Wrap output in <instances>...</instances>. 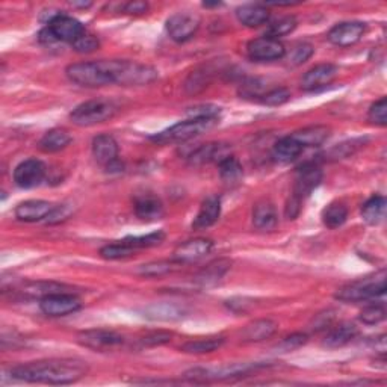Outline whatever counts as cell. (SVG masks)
<instances>
[{
  "instance_id": "1",
  "label": "cell",
  "mask_w": 387,
  "mask_h": 387,
  "mask_svg": "<svg viewBox=\"0 0 387 387\" xmlns=\"http://www.w3.org/2000/svg\"><path fill=\"white\" fill-rule=\"evenodd\" d=\"M88 372V365L77 359H52L18 365L9 374L14 380L44 384H72L82 380Z\"/></svg>"
},
{
  "instance_id": "2",
  "label": "cell",
  "mask_w": 387,
  "mask_h": 387,
  "mask_svg": "<svg viewBox=\"0 0 387 387\" xmlns=\"http://www.w3.org/2000/svg\"><path fill=\"white\" fill-rule=\"evenodd\" d=\"M105 70L111 79V84L123 86H141L155 82L157 72L153 67L129 59H106Z\"/></svg>"
},
{
  "instance_id": "3",
  "label": "cell",
  "mask_w": 387,
  "mask_h": 387,
  "mask_svg": "<svg viewBox=\"0 0 387 387\" xmlns=\"http://www.w3.org/2000/svg\"><path fill=\"white\" fill-rule=\"evenodd\" d=\"M386 292V271L375 273L374 275L363 277L353 283L345 284L336 294V299L343 303L366 301L380 296Z\"/></svg>"
},
{
  "instance_id": "4",
  "label": "cell",
  "mask_w": 387,
  "mask_h": 387,
  "mask_svg": "<svg viewBox=\"0 0 387 387\" xmlns=\"http://www.w3.org/2000/svg\"><path fill=\"white\" fill-rule=\"evenodd\" d=\"M265 363H232L224 365L220 368H195L188 371L185 376L192 381H224L232 379H240V376L248 375L253 371L265 368Z\"/></svg>"
},
{
  "instance_id": "5",
  "label": "cell",
  "mask_w": 387,
  "mask_h": 387,
  "mask_svg": "<svg viewBox=\"0 0 387 387\" xmlns=\"http://www.w3.org/2000/svg\"><path fill=\"white\" fill-rule=\"evenodd\" d=\"M115 112L117 106L112 102L103 100V98H96V100H88L76 106L70 114V120L76 126L89 127L111 120Z\"/></svg>"
},
{
  "instance_id": "6",
  "label": "cell",
  "mask_w": 387,
  "mask_h": 387,
  "mask_svg": "<svg viewBox=\"0 0 387 387\" xmlns=\"http://www.w3.org/2000/svg\"><path fill=\"white\" fill-rule=\"evenodd\" d=\"M218 124V120H202V118H190L186 122H181L171 126L166 131L155 135L152 140L159 144L168 143H183L190 141L192 138L206 133Z\"/></svg>"
},
{
  "instance_id": "7",
  "label": "cell",
  "mask_w": 387,
  "mask_h": 387,
  "mask_svg": "<svg viewBox=\"0 0 387 387\" xmlns=\"http://www.w3.org/2000/svg\"><path fill=\"white\" fill-rule=\"evenodd\" d=\"M67 77L79 86L85 88H100L105 85H111L103 61H88L76 63L67 67Z\"/></svg>"
},
{
  "instance_id": "8",
  "label": "cell",
  "mask_w": 387,
  "mask_h": 387,
  "mask_svg": "<svg viewBox=\"0 0 387 387\" xmlns=\"http://www.w3.org/2000/svg\"><path fill=\"white\" fill-rule=\"evenodd\" d=\"M85 34V27L76 18L64 14H56L44 31L39 34V38L44 43L64 41L73 44L76 39Z\"/></svg>"
},
{
  "instance_id": "9",
  "label": "cell",
  "mask_w": 387,
  "mask_h": 387,
  "mask_svg": "<svg viewBox=\"0 0 387 387\" xmlns=\"http://www.w3.org/2000/svg\"><path fill=\"white\" fill-rule=\"evenodd\" d=\"M247 53L256 63L279 61L286 56V48L282 41L271 37H261L248 43Z\"/></svg>"
},
{
  "instance_id": "10",
  "label": "cell",
  "mask_w": 387,
  "mask_h": 387,
  "mask_svg": "<svg viewBox=\"0 0 387 387\" xmlns=\"http://www.w3.org/2000/svg\"><path fill=\"white\" fill-rule=\"evenodd\" d=\"M77 342L82 346H85V348L103 353V351L114 350V348H117V346L123 345L124 337L112 330L96 329V330H86V332L79 333Z\"/></svg>"
},
{
  "instance_id": "11",
  "label": "cell",
  "mask_w": 387,
  "mask_h": 387,
  "mask_svg": "<svg viewBox=\"0 0 387 387\" xmlns=\"http://www.w3.org/2000/svg\"><path fill=\"white\" fill-rule=\"evenodd\" d=\"M200 27V18L192 13H176L166 20V31L176 43L191 39Z\"/></svg>"
},
{
  "instance_id": "12",
  "label": "cell",
  "mask_w": 387,
  "mask_h": 387,
  "mask_svg": "<svg viewBox=\"0 0 387 387\" xmlns=\"http://www.w3.org/2000/svg\"><path fill=\"white\" fill-rule=\"evenodd\" d=\"M39 309L47 316H65L81 309V300L73 294L56 292L39 300Z\"/></svg>"
},
{
  "instance_id": "13",
  "label": "cell",
  "mask_w": 387,
  "mask_h": 387,
  "mask_svg": "<svg viewBox=\"0 0 387 387\" xmlns=\"http://www.w3.org/2000/svg\"><path fill=\"white\" fill-rule=\"evenodd\" d=\"M46 177V166L38 159H27L14 170V182L23 190H31L38 186Z\"/></svg>"
},
{
  "instance_id": "14",
  "label": "cell",
  "mask_w": 387,
  "mask_h": 387,
  "mask_svg": "<svg viewBox=\"0 0 387 387\" xmlns=\"http://www.w3.org/2000/svg\"><path fill=\"white\" fill-rule=\"evenodd\" d=\"M322 182V171L321 168L315 164H304L295 177L294 194L296 198L303 202L306 197H309L320 183Z\"/></svg>"
},
{
  "instance_id": "15",
  "label": "cell",
  "mask_w": 387,
  "mask_h": 387,
  "mask_svg": "<svg viewBox=\"0 0 387 387\" xmlns=\"http://www.w3.org/2000/svg\"><path fill=\"white\" fill-rule=\"evenodd\" d=\"M366 25L362 22H343L336 25L329 32V41L337 47H351L362 39Z\"/></svg>"
},
{
  "instance_id": "16",
  "label": "cell",
  "mask_w": 387,
  "mask_h": 387,
  "mask_svg": "<svg viewBox=\"0 0 387 387\" xmlns=\"http://www.w3.org/2000/svg\"><path fill=\"white\" fill-rule=\"evenodd\" d=\"M214 248V242L204 237H195L190 240L176 248L173 254V261L177 263H191L202 259L206 254H209Z\"/></svg>"
},
{
  "instance_id": "17",
  "label": "cell",
  "mask_w": 387,
  "mask_h": 387,
  "mask_svg": "<svg viewBox=\"0 0 387 387\" xmlns=\"http://www.w3.org/2000/svg\"><path fill=\"white\" fill-rule=\"evenodd\" d=\"M337 76V67L333 64H320L310 68L303 76L301 86L304 91H317V89L329 86Z\"/></svg>"
},
{
  "instance_id": "18",
  "label": "cell",
  "mask_w": 387,
  "mask_h": 387,
  "mask_svg": "<svg viewBox=\"0 0 387 387\" xmlns=\"http://www.w3.org/2000/svg\"><path fill=\"white\" fill-rule=\"evenodd\" d=\"M53 207L55 206L44 200H27L20 203L15 207V216L20 221L37 223V221L46 220V218L53 211Z\"/></svg>"
},
{
  "instance_id": "19",
  "label": "cell",
  "mask_w": 387,
  "mask_h": 387,
  "mask_svg": "<svg viewBox=\"0 0 387 387\" xmlns=\"http://www.w3.org/2000/svg\"><path fill=\"white\" fill-rule=\"evenodd\" d=\"M93 156L97 164L103 165L105 168L112 162L118 161V144L111 135H97L93 140Z\"/></svg>"
},
{
  "instance_id": "20",
  "label": "cell",
  "mask_w": 387,
  "mask_h": 387,
  "mask_svg": "<svg viewBox=\"0 0 387 387\" xmlns=\"http://www.w3.org/2000/svg\"><path fill=\"white\" fill-rule=\"evenodd\" d=\"M221 215V202L218 197H209L203 202L200 211H198L192 223L194 230H203L214 225Z\"/></svg>"
},
{
  "instance_id": "21",
  "label": "cell",
  "mask_w": 387,
  "mask_h": 387,
  "mask_svg": "<svg viewBox=\"0 0 387 387\" xmlns=\"http://www.w3.org/2000/svg\"><path fill=\"white\" fill-rule=\"evenodd\" d=\"M236 17L247 27H259L270 20V9L261 4L244 5L236 9Z\"/></svg>"
},
{
  "instance_id": "22",
  "label": "cell",
  "mask_w": 387,
  "mask_h": 387,
  "mask_svg": "<svg viewBox=\"0 0 387 387\" xmlns=\"http://www.w3.org/2000/svg\"><path fill=\"white\" fill-rule=\"evenodd\" d=\"M277 332V322L271 320H256L245 325V329L241 332L242 342H262L270 339Z\"/></svg>"
},
{
  "instance_id": "23",
  "label": "cell",
  "mask_w": 387,
  "mask_h": 387,
  "mask_svg": "<svg viewBox=\"0 0 387 387\" xmlns=\"http://www.w3.org/2000/svg\"><path fill=\"white\" fill-rule=\"evenodd\" d=\"M357 334H359V330H357V327L354 324L343 322L327 333L322 345L329 350L342 348V346L348 345Z\"/></svg>"
},
{
  "instance_id": "24",
  "label": "cell",
  "mask_w": 387,
  "mask_h": 387,
  "mask_svg": "<svg viewBox=\"0 0 387 387\" xmlns=\"http://www.w3.org/2000/svg\"><path fill=\"white\" fill-rule=\"evenodd\" d=\"M277 223H279V216L273 203L261 202L257 203L253 211V224L257 230L261 232H273Z\"/></svg>"
},
{
  "instance_id": "25",
  "label": "cell",
  "mask_w": 387,
  "mask_h": 387,
  "mask_svg": "<svg viewBox=\"0 0 387 387\" xmlns=\"http://www.w3.org/2000/svg\"><path fill=\"white\" fill-rule=\"evenodd\" d=\"M164 206L153 195H143L135 202V215L143 221H157L164 216Z\"/></svg>"
},
{
  "instance_id": "26",
  "label": "cell",
  "mask_w": 387,
  "mask_h": 387,
  "mask_svg": "<svg viewBox=\"0 0 387 387\" xmlns=\"http://www.w3.org/2000/svg\"><path fill=\"white\" fill-rule=\"evenodd\" d=\"M232 268V262L227 259H218L212 263L207 265L204 270H202L198 273V275L195 277V282L203 286V287H209L216 284L220 282L223 277L229 273V270Z\"/></svg>"
},
{
  "instance_id": "27",
  "label": "cell",
  "mask_w": 387,
  "mask_h": 387,
  "mask_svg": "<svg viewBox=\"0 0 387 387\" xmlns=\"http://www.w3.org/2000/svg\"><path fill=\"white\" fill-rule=\"evenodd\" d=\"M303 152V145L291 136H284L273 148V159L279 164H289L295 161Z\"/></svg>"
},
{
  "instance_id": "28",
  "label": "cell",
  "mask_w": 387,
  "mask_h": 387,
  "mask_svg": "<svg viewBox=\"0 0 387 387\" xmlns=\"http://www.w3.org/2000/svg\"><path fill=\"white\" fill-rule=\"evenodd\" d=\"M299 141L303 148L304 147H320L322 145L330 136V127L327 126H310L304 127L301 131L292 135Z\"/></svg>"
},
{
  "instance_id": "29",
  "label": "cell",
  "mask_w": 387,
  "mask_h": 387,
  "mask_svg": "<svg viewBox=\"0 0 387 387\" xmlns=\"http://www.w3.org/2000/svg\"><path fill=\"white\" fill-rule=\"evenodd\" d=\"M72 143V136L64 129H52L48 131L39 141V148L44 153H56L61 152Z\"/></svg>"
},
{
  "instance_id": "30",
  "label": "cell",
  "mask_w": 387,
  "mask_h": 387,
  "mask_svg": "<svg viewBox=\"0 0 387 387\" xmlns=\"http://www.w3.org/2000/svg\"><path fill=\"white\" fill-rule=\"evenodd\" d=\"M386 198L383 195H374L362 207V218L369 225H379L386 218Z\"/></svg>"
},
{
  "instance_id": "31",
  "label": "cell",
  "mask_w": 387,
  "mask_h": 387,
  "mask_svg": "<svg viewBox=\"0 0 387 387\" xmlns=\"http://www.w3.org/2000/svg\"><path fill=\"white\" fill-rule=\"evenodd\" d=\"M218 170H220L221 181L227 186H236L242 182V176H244L242 166L240 161L233 156L224 157L223 161L218 164Z\"/></svg>"
},
{
  "instance_id": "32",
  "label": "cell",
  "mask_w": 387,
  "mask_h": 387,
  "mask_svg": "<svg viewBox=\"0 0 387 387\" xmlns=\"http://www.w3.org/2000/svg\"><path fill=\"white\" fill-rule=\"evenodd\" d=\"M227 156H230V155L224 153V147L221 144H204V145L198 147L197 150H194V153L190 157V161L194 165H203V164L214 162V161L220 164L223 159Z\"/></svg>"
},
{
  "instance_id": "33",
  "label": "cell",
  "mask_w": 387,
  "mask_h": 387,
  "mask_svg": "<svg viewBox=\"0 0 387 387\" xmlns=\"http://www.w3.org/2000/svg\"><path fill=\"white\" fill-rule=\"evenodd\" d=\"M223 336H212V337H200L182 345V351L188 354H207L220 350L224 343Z\"/></svg>"
},
{
  "instance_id": "34",
  "label": "cell",
  "mask_w": 387,
  "mask_h": 387,
  "mask_svg": "<svg viewBox=\"0 0 387 387\" xmlns=\"http://www.w3.org/2000/svg\"><path fill=\"white\" fill-rule=\"evenodd\" d=\"M346 218H348V207L339 202L329 204L322 212V221L329 229L341 227L346 221Z\"/></svg>"
},
{
  "instance_id": "35",
  "label": "cell",
  "mask_w": 387,
  "mask_h": 387,
  "mask_svg": "<svg viewBox=\"0 0 387 387\" xmlns=\"http://www.w3.org/2000/svg\"><path fill=\"white\" fill-rule=\"evenodd\" d=\"M296 25H299V22H296V18L294 15H284L274 20V22L268 26L266 34L268 37L279 39L280 37L289 35L291 32H294Z\"/></svg>"
},
{
  "instance_id": "36",
  "label": "cell",
  "mask_w": 387,
  "mask_h": 387,
  "mask_svg": "<svg viewBox=\"0 0 387 387\" xmlns=\"http://www.w3.org/2000/svg\"><path fill=\"white\" fill-rule=\"evenodd\" d=\"M135 251L136 250L132 245H129L126 241H120V242H114L103 247L100 250V256L107 261H118V259L131 257Z\"/></svg>"
},
{
  "instance_id": "37",
  "label": "cell",
  "mask_w": 387,
  "mask_h": 387,
  "mask_svg": "<svg viewBox=\"0 0 387 387\" xmlns=\"http://www.w3.org/2000/svg\"><path fill=\"white\" fill-rule=\"evenodd\" d=\"M165 240V233L164 232H155L147 236H135V237H126V242L129 245H132L135 250H140V248H150L156 247L159 244H162Z\"/></svg>"
},
{
  "instance_id": "38",
  "label": "cell",
  "mask_w": 387,
  "mask_h": 387,
  "mask_svg": "<svg viewBox=\"0 0 387 387\" xmlns=\"http://www.w3.org/2000/svg\"><path fill=\"white\" fill-rule=\"evenodd\" d=\"M289 98H291L289 89L280 86V88H274V89H270V91H266L261 97V102L266 106H282L289 102Z\"/></svg>"
},
{
  "instance_id": "39",
  "label": "cell",
  "mask_w": 387,
  "mask_h": 387,
  "mask_svg": "<svg viewBox=\"0 0 387 387\" xmlns=\"http://www.w3.org/2000/svg\"><path fill=\"white\" fill-rule=\"evenodd\" d=\"M177 262H170V261H159V262H152L143 265L140 268V274L143 277H162L168 273L173 271V265Z\"/></svg>"
},
{
  "instance_id": "40",
  "label": "cell",
  "mask_w": 387,
  "mask_h": 387,
  "mask_svg": "<svg viewBox=\"0 0 387 387\" xmlns=\"http://www.w3.org/2000/svg\"><path fill=\"white\" fill-rule=\"evenodd\" d=\"M386 320V309L383 304H372L360 312V321L366 325H376Z\"/></svg>"
},
{
  "instance_id": "41",
  "label": "cell",
  "mask_w": 387,
  "mask_h": 387,
  "mask_svg": "<svg viewBox=\"0 0 387 387\" xmlns=\"http://www.w3.org/2000/svg\"><path fill=\"white\" fill-rule=\"evenodd\" d=\"M147 313H148L147 316L152 317V320H164V321L177 320V317L182 316V310H178L177 307L168 306V304L153 306V307H150V309L147 310Z\"/></svg>"
},
{
  "instance_id": "42",
  "label": "cell",
  "mask_w": 387,
  "mask_h": 387,
  "mask_svg": "<svg viewBox=\"0 0 387 387\" xmlns=\"http://www.w3.org/2000/svg\"><path fill=\"white\" fill-rule=\"evenodd\" d=\"M307 343V334L304 333H294L291 336L284 337V339L275 345L277 353H291L301 348L303 345Z\"/></svg>"
},
{
  "instance_id": "43",
  "label": "cell",
  "mask_w": 387,
  "mask_h": 387,
  "mask_svg": "<svg viewBox=\"0 0 387 387\" xmlns=\"http://www.w3.org/2000/svg\"><path fill=\"white\" fill-rule=\"evenodd\" d=\"M190 118H202V120H220L221 109L214 105H198L186 112Z\"/></svg>"
},
{
  "instance_id": "44",
  "label": "cell",
  "mask_w": 387,
  "mask_h": 387,
  "mask_svg": "<svg viewBox=\"0 0 387 387\" xmlns=\"http://www.w3.org/2000/svg\"><path fill=\"white\" fill-rule=\"evenodd\" d=\"M369 122L375 126H381L384 127L387 124V98L381 97L379 102H375L368 114Z\"/></svg>"
},
{
  "instance_id": "45",
  "label": "cell",
  "mask_w": 387,
  "mask_h": 387,
  "mask_svg": "<svg viewBox=\"0 0 387 387\" xmlns=\"http://www.w3.org/2000/svg\"><path fill=\"white\" fill-rule=\"evenodd\" d=\"M312 55H313V47L307 43H300L291 48L287 58H289V63L292 65H301L307 61V59H310Z\"/></svg>"
},
{
  "instance_id": "46",
  "label": "cell",
  "mask_w": 387,
  "mask_h": 387,
  "mask_svg": "<svg viewBox=\"0 0 387 387\" xmlns=\"http://www.w3.org/2000/svg\"><path fill=\"white\" fill-rule=\"evenodd\" d=\"M72 46H73V48H74V51L77 53H84L85 55V53L96 52L97 48H98V46H100V43H98V39L94 35L85 32L84 35L79 37Z\"/></svg>"
},
{
  "instance_id": "47",
  "label": "cell",
  "mask_w": 387,
  "mask_h": 387,
  "mask_svg": "<svg viewBox=\"0 0 387 387\" xmlns=\"http://www.w3.org/2000/svg\"><path fill=\"white\" fill-rule=\"evenodd\" d=\"M263 82L259 81V79H250V81H247L241 89H240V94L244 97V98H253V97H262L265 93H263Z\"/></svg>"
},
{
  "instance_id": "48",
  "label": "cell",
  "mask_w": 387,
  "mask_h": 387,
  "mask_svg": "<svg viewBox=\"0 0 387 387\" xmlns=\"http://www.w3.org/2000/svg\"><path fill=\"white\" fill-rule=\"evenodd\" d=\"M170 341H171V333L157 332V333L145 336L144 339H143V345L156 346V345H162V343H166V342H170Z\"/></svg>"
},
{
  "instance_id": "49",
  "label": "cell",
  "mask_w": 387,
  "mask_h": 387,
  "mask_svg": "<svg viewBox=\"0 0 387 387\" xmlns=\"http://www.w3.org/2000/svg\"><path fill=\"white\" fill-rule=\"evenodd\" d=\"M68 215H70V211H68L67 206H55L51 215L46 218V221L51 224H56V223H61V221L67 220Z\"/></svg>"
},
{
  "instance_id": "50",
  "label": "cell",
  "mask_w": 387,
  "mask_h": 387,
  "mask_svg": "<svg viewBox=\"0 0 387 387\" xmlns=\"http://www.w3.org/2000/svg\"><path fill=\"white\" fill-rule=\"evenodd\" d=\"M301 200L300 198H296L295 195H292L289 198V202L286 204V218L287 220H295L296 216H299L300 211H301Z\"/></svg>"
},
{
  "instance_id": "51",
  "label": "cell",
  "mask_w": 387,
  "mask_h": 387,
  "mask_svg": "<svg viewBox=\"0 0 387 387\" xmlns=\"http://www.w3.org/2000/svg\"><path fill=\"white\" fill-rule=\"evenodd\" d=\"M147 9H148V4L145 2H129L124 5V13L132 15L145 14Z\"/></svg>"
},
{
  "instance_id": "52",
  "label": "cell",
  "mask_w": 387,
  "mask_h": 387,
  "mask_svg": "<svg viewBox=\"0 0 387 387\" xmlns=\"http://www.w3.org/2000/svg\"><path fill=\"white\" fill-rule=\"evenodd\" d=\"M333 316H334V312H325V313H320L316 316V320L313 321L315 327H312L313 330H322L325 329L327 325H330V322L333 321Z\"/></svg>"
},
{
  "instance_id": "53",
  "label": "cell",
  "mask_w": 387,
  "mask_h": 387,
  "mask_svg": "<svg viewBox=\"0 0 387 387\" xmlns=\"http://www.w3.org/2000/svg\"><path fill=\"white\" fill-rule=\"evenodd\" d=\"M73 8H81V9H86V8H89V6H91L93 4L91 2H72L70 4Z\"/></svg>"
}]
</instances>
